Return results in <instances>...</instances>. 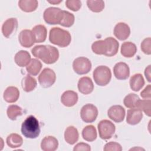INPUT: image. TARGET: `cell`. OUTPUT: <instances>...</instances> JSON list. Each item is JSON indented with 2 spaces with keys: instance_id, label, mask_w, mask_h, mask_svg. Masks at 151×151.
Instances as JSON below:
<instances>
[{
  "instance_id": "1",
  "label": "cell",
  "mask_w": 151,
  "mask_h": 151,
  "mask_svg": "<svg viewBox=\"0 0 151 151\" xmlns=\"http://www.w3.org/2000/svg\"><path fill=\"white\" fill-rule=\"evenodd\" d=\"M49 40L54 45L60 47H65L70 44L71 37L68 31L59 27H54L50 31Z\"/></svg>"
},
{
  "instance_id": "2",
  "label": "cell",
  "mask_w": 151,
  "mask_h": 151,
  "mask_svg": "<svg viewBox=\"0 0 151 151\" xmlns=\"http://www.w3.org/2000/svg\"><path fill=\"white\" fill-rule=\"evenodd\" d=\"M40 132L39 122L32 115L27 117L22 123L21 133L26 138L35 139L40 135Z\"/></svg>"
},
{
  "instance_id": "3",
  "label": "cell",
  "mask_w": 151,
  "mask_h": 151,
  "mask_svg": "<svg viewBox=\"0 0 151 151\" xmlns=\"http://www.w3.org/2000/svg\"><path fill=\"white\" fill-rule=\"evenodd\" d=\"M95 83L100 86H105L109 83L111 78L110 69L105 65L96 67L93 73Z\"/></svg>"
},
{
  "instance_id": "4",
  "label": "cell",
  "mask_w": 151,
  "mask_h": 151,
  "mask_svg": "<svg viewBox=\"0 0 151 151\" xmlns=\"http://www.w3.org/2000/svg\"><path fill=\"white\" fill-rule=\"evenodd\" d=\"M63 15V10L59 8L49 7L43 14V18L45 22L50 25L60 24Z\"/></svg>"
},
{
  "instance_id": "5",
  "label": "cell",
  "mask_w": 151,
  "mask_h": 151,
  "mask_svg": "<svg viewBox=\"0 0 151 151\" xmlns=\"http://www.w3.org/2000/svg\"><path fill=\"white\" fill-rule=\"evenodd\" d=\"M97 127L100 138L104 140L110 139L116 130L115 125L108 120H101L99 123Z\"/></svg>"
},
{
  "instance_id": "6",
  "label": "cell",
  "mask_w": 151,
  "mask_h": 151,
  "mask_svg": "<svg viewBox=\"0 0 151 151\" xmlns=\"http://www.w3.org/2000/svg\"><path fill=\"white\" fill-rule=\"evenodd\" d=\"M73 68L77 74L80 75L86 74L91 70V63L87 58L80 57L74 60Z\"/></svg>"
},
{
  "instance_id": "7",
  "label": "cell",
  "mask_w": 151,
  "mask_h": 151,
  "mask_svg": "<svg viewBox=\"0 0 151 151\" xmlns=\"http://www.w3.org/2000/svg\"><path fill=\"white\" fill-rule=\"evenodd\" d=\"M56 76L55 72L51 68H44L38 76V82L43 88H48L55 82Z\"/></svg>"
},
{
  "instance_id": "8",
  "label": "cell",
  "mask_w": 151,
  "mask_h": 151,
  "mask_svg": "<svg viewBox=\"0 0 151 151\" xmlns=\"http://www.w3.org/2000/svg\"><path fill=\"white\" fill-rule=\"evenodd\" d=\"M97 116V108L92 104H86L81 109L80 116L83 121L85 123H92L94 122Z\"/></svg>"
},
{
  "instance_id": "9",
  "label": "cell",
  "mask_w": 151,
  "mask_h": 151,
  "mask_svg": "<svg viewBox=\"0 0 151 151\" xmlns=\"http://www.w3.org/2000/svg\"><path fill=\"white\" fill-rule=\"evenodd\" d=\"M109 117L116 123L122 122L125 117V110L120 105H114L110 107L107 111Z\"/></svg>"
},
{
  "instance_id": "10",
  "label": "cell",
  "mask_w": 151,
  "mask_h": 151,
  "mask_svg": "<svg viewBox=\"0 0 151 151\" xmlns=\"http://www.w3.org/2000/svg\"><path fill=\"white\" fill-rule=\"evenodd\" d=\"M18 40L20 44L25 48L32 47L35 42L34 35L32 31L29 29L21 31L18 35Z\"/></svg>"
},
{
  "instance_id": "11",
  "label": "cell",
  "mask_w": 151,
  "mask_h": 151,
  "mask_svg": "<svg viewBox=\"0 0 151 151\" xmlns=\"http://www.w3.org/2000/svg\"><path fill=\"white\" fill-rule=\"evenodd\" d=\"M113 73L117 79L124 80L129 77L130 69L127 64L123 62H119L116 63L114 66Z\"/></svg>"
},
{
  "instance_id": "12",
  "label": "cell",
  "mask_w": 151,
  "mask_h": 151,
  "mask_svg": "<svg viewBox=\"0 0 151 151\" xmlns=\"http://www.w3.org/2000/svg\"><path fill=\"white\" fill-rule=\"evenodd\" d=\"M114 35L120 41L126 40L130 35V29L129 26L124 22L117 23L114 28Z\"/></svg>"
},
{
  "instance_id": "13",
  "label": "cell",
  "mask_w": 151,
  "mask_h": 151,
  "mask_svg": "<svg viewBox=\"0 0 151 151\" xmlns=\"http://www.w3.org/2000/svg\"><path fill=\"white\" fill-rule=\"evenodd\" d=\"M18 21L15 18H11L6 19L2 26V32L6 38H9L17 30Z\"/></svg>"
},
{
  "instance_id": "14",
  "label": "cell",
  "mask_w": 151,
  "mask_h": 151,
  "mask_svg": "<svg viewBox=\"0 0 151 151\" xmlns=\"http://www.w3.org/2000/svg\"><path fill=\"white\" fill-rule=\"evenodd\" d=\"M78 89L83 94H88L94 90V84L91 79L88 77H83L78 80Z\"/></svg>"
},
{
  "instance_id": "15",
  "label": "cell",
  "mask_w": 151,
  "mask_h": 151,
  "mask_svg": "<svg viewBox=\"0 0 151 151\" xmlns=\"http://www.w3.org/2000/svg\"><path fill=\"white\" fill-rule=\"evenodd\" d=\"M78 99L77 93L72 90L64 91L61 97V103L63 105L68 107L74 106L77 103Z\"/></svg>"
},
{
  "instance_id": "16",
  "label": "cell",
  "mask_w": 151,
  "mask_h": 151,
  "mask_svg": "<svg viewBox=\"0 0 151 151\" xmlns=\"http://www.w3.org/2000/svg\"><path fill=\"white\" fill-rule=\"evenodd\" d=\"M142 111L137 108H132L127 110L126 122L131 125L138 124L142 119Z\"/></svg>"
},
{
  "instance_id": "17",
  "label": "cell",
  "mask_w": 151,
  "mask_h": 151,
  "mask_svg": "<svg viewBox=\"0 0 151 151\" xmlns=\"http://www.w3.org/2000/svg\"><path fill=\"white\" fill-rule=\"evenodd\" d=\"M58 146V140L51 136L45 137L41 143V148L44 151H54L57 150Z\"/></svg>"
},
{
  "instance_id": "18",
  "label": "cell",
  "mask_w": 151,
  "mask_h": 151,
  "mask_svg": "<svg viewBox=\"0 0 151 151\" xmlns=\"http://www.w3.org/2000/svg\"><path fill=\"white\" fill-rule=\"evenodd\" d=\"M19 96V90L14 86H9L7 87L3 95L4 99L8 103H15L16 102Z\"/></svg>"
},
{
  "instance_id": "19",
  "label": "cell",
  "mask_w": 151,
  "mask_h": 151,
  "mask_svg": "<svg viewBox=\"0 0 151 151\" xmlns=\"http://www.w3.org/2000/svg\"><path fill=\"white\" fill-rule=\"evenodd\" d=\"M31 52L34 57L41 59L44 63L48 57L49 48L48 45H39L35 46L31 50Z\"/></svg>"
},
{
  "instance_id": "20",
  "label": "cell",
  "mask_w": 151,
  "mask_h": 151,
  "mask_svg": "<svg viewBox=\"0 0 151 151\" xmlns=\"http://www.w3.org/2000/svg\"><path fill=\"white\" fill-rule=\"evenodd\" d=\"M79 134L77 129L73 126H68L64 132V139L67 143L70 145H74L77 142Z\"/></svg>"
},
{
  "instance_id": "21",
  "label": "cell",
  "mask_w": 151,
  "mask_h": 151,
  "mask_svg": "<svg viewBox=\"0 0 151 151\" xmlns=\"http://www.w3.org/2000/svg\"><path fill=\"white\" fill-rule=\"evenodd\" d=\"M15 62L19 67L27 66L31 61V55L29 53L24 50L18 51L15 55Z\"/></svg>"
},
{
  "instance_id": "22",
  "label": "cell",
  "mask_w": 151,
  "mask_h": 151,
  "mask_svg": "<svg viewBox=\"0 0 151 151\" xmlns=\"http://www.w3.org/2000/svg\"><path fill=\"white\" fill-rule=\"evenodd\" d=\"M32 31L34 35L35 42L40 43L44 42L47 38V30L43 25H37L33 27Z\"/></svg>"
},
{
  "instance_id": "23",
  "label": "cell",
  "mask_w": 151,
  "mask_h": 151,
  "mask_svg": "<svg viewBox=\"0 0 151 151\" xmlns=\"http://www.w3.org/2000/svg\"><path fill=\"white\" fill-rule=\"evenodd\" d=\"M120 51L123 56L127 58H130L135 55L137 51V47L134 43L127 41L122 44Z\"/></svg>"
},
{
  "instance_id": "24",
  "label": "cell",
  "mask_w": 151,
  "mask_h": 151,
  "mask_svg": "<svg viewBox=\"0 0 151 151\" xmlns=\"http://www.w3.org/2000/svg\"><path fill=\"white\" fill-rule=\"evenodd\" d=\"M129 84L132 90L138 91L145 85V80L141 74H135L130 77Z\"/></svg>"
},
{
  "instance_id": "25",
  "label": "cell",
  "mask_w": 151,
  "mask_h": 151,
  "mask_svg": "<svg viewBox=\"0 0 151 151\" xmlns=\"http://www.w3.org/2000/svg\"><path fill=\"white\" fill-rule=\"evenodd\" d=\"M107 45V51L106 54V56L112 57L115 55L119 50V44L118 41L113 37H107L105 39Z\"/></svg>"
},
{
  "instance_id": "26",
  "label": "cell",
  "mask_w": 151,
  "mask_h": 151,
  "mask_svg": "<svg viewBox=\"0 0 151 151\" xmlns=\"http://www.w3.org/2000/svg\"><path fill=\"white\" fill-rule=\"evenodd\" d=\"M38 2L37 0H20L18 6L20 9L25 12L34 11L38 7Z\"/></svg>"
},
{
  "instance_id": "27",
  "label": "cell",
  "mask_w": 151,
  "mask_h": 151,
  "mask_svg": "<svg viewBox=\"0 0 151 151\" xmlns=\"http://www.w3.org/2000/svg\"><path fill=\"white\" fill-rule=\"evenodd\" d=\"M97 136L96 129L93 125H88L82 130V137L86 141L93 142L96 139Z\"/></svg>"
},
{
  "instance_id": "28",
  "label": "cell",
  "mask_w": 151,
  "mask_h": 151,
  "mask_svg": "<svg viewBox=\"0 0 151 151\" xmlns=\"http://www.w3.org/2000/svg\"><path fill=\"white\" fill-rule=\"evenodd\" d=\"M42 68V64L40 61L36 58L31 60L29 63L26 66L27 72L31 76H36Z\"/></svg>"
},
{
  "instance_id": "29",
  "label": "cell",
  "mask_w": 151,
  "mask_h": 151,
  "mask_svg": "<svg viewBox=\"0 0 151 151\" xmlns=\"http://www.w3.org/2000/svg\"><path fill=\"white\" fill-rule=\"evenodd\" d=\"M37 84L35 78L30 75H27L24 77L21 81V85L23 90L26 92H30L35 89Z\"/></svg>"
},
{
  "instance_id": "30",
  "label": "cell",
  "mask_w": 151,
  "mask_h": 151,
  "mask_svg": "<svg viewBox=\"0 0 151 151\" xmlns=\"http://www.w3.org/2000/svg\"><path fill=\"white\" fill-rule=\"evenodd\" d=\"M6 144L11 148L19 147L23 143L22 137L17 133H11L6 137Z\"/></svg>"
},
{
  "instance_id": "31",
  "label": "cell",
  "mask_w": 151,
  "mask_h": 151,
  "mask_svg": "<svg viewBox=\"0 0 151 151\" xmlns=\"http://www.w3.org/2000/svg\"><path fill=\"white\" fill-rule=\"evenodd\" d=\"M91 50L96 54L105 55L107 51V45L106 40H98L94 42L91 45Z\"/></svg>"
},
{
  "instance_id": "32",
  "label": "cell",
  "mask_w": 151,
  "mask_h": 151,
  "mask_svg": "<svg viewBox=\"0 0 151 151\" xmlns=\"http://www.w3.org/2000/svg\"><path fill=\"white\" fill-rule=\"evenodd\" d=\"M6 114L9 119L15 120L18 116L22 114V109L17 105H10L8 107Z\"/></svg>"
},
{
  "instance_id": "33",
  "label": "cell",
  "mask_w": 151,
  "mask_h": 151,
  "mask_svg": "<svg viewBox=\"0 0 151 151\" xmlns=\"http://www.w3.org/2000/svg\"><path fill=\"white\" fill-rule=\"evenodd\" d=\"M139 99V96L136 94L130 93L124 97L123 103L127 108H136L137 103Z\"/></svg>"
},
{
  "instance_id": "34",
  "label": "cell",
  "mask_w": 151,
  "mask_h": 151,
  "mask_svg": "<svg viewBox=\"0 0 151 151\" xmlns=\"http://www.w3.org/2000/svg\"><path fill=\"white\" fill-rule=\"evenodd\" d=\"M49 48V55L47 59L44 63L47 64H51L55 63L59 58V52L57 48L55 47L48 45Z\"/></svg>"
},
{
  "instance_id": "35",
  "label": "cell",
  "mask_w": 151,
  "mask_h": 151,
  "mask_svg": "<svg viewBox=\"0 0 151 151\" xmlns=\"http://www.w3.org/2000/svg\"><path fill=\"white\" fill-rule=\"evenodd\" d=\"M150 104H151L150 99H146V100L139 99L137 103L136 108L140 109L142 111H143L147 116L150 117L151 115Z\"/></svg>"
},
{
  "instance_id": "36",
  "label": "cell",
  "mask_w": 151,
  "mask_h": 151,
  "mask_svg": "<svg viewBox=\"0 0 151 151\" xmlns=\"http://www.w3.org/2000/svg\"><path fill=\"white\" fill-rule=\"evenodd\" d=\"M88 8L94 12H100L104 8V2L103 1H87Z\"/></svg>"
},
{
  "instance_id": "37",
  "label": "cell",
  "mask_w": 151,
  "mask_h": 151,
  "mask_svg": "<svg viewBox=\"0 0 151 151\" xmlns=\"http://www.w3.org/2000/svg\"><path fill=\"white\" fill-rule=\"evenodd\" d=\"M74 15L67 11H63V15L60 25L65 27H70L74 22Z\"/></svg>"
},
{
  "instance_id": "38",
  "label": "cell",
  "mask_w": 151,
  "mask_h": 151,
  "mask_svg": "<svg viewBox=\"0 0 151 151\" xmlns=\"http://www.w3.org/2000/svg\"><path fill=\"white\" fill-rule=\"evenodd\" d=\"M65 6L73 11H77L81 7V2L78 0H67L65 1Z\"/></svg>"
},
{
  "instance_id": "39",
  "label": "cell",
  "mask_w": 151,
  "mask_h": 151,
  "mask_svg": "<svg viewBox=\"0 0 151 151\" xmlns=\"http://www.w3.org/2000/svg\"><path fill=\"white\" fill-rule=\"evenodd\" d=\"M151 39L150 37L146 38L143 40L141 43L140 47L142 51L147 55H150L151 54Z\"/></svg>"
},
{
  "instance_id": "40",
  "label": "cell",
  "mask_w": 151,
  "mask_h": 151,
  "mask_svg": "<svg viewBox=\"0 0 151 151\" xmlns=\"http://www.w3.org/2000/svg\"><path fill=\"white\" fill-rule=\"evenodd\" d=\"M103 150L104 151H121L122 150V147L119 143L110 142L104 145Z\"/></svg>"
},
{
  "instance_id": "41",
  "label": "cell",
  "mask_w": 151,
  "mask_h": 151,
  "mask_svg": "<svg viewBox=\"0 0 151 151\" xmlns=\"http://www.w3.org/2000/svg\"><path fill=\"white\" fill-rule=\"evenodd\" d=\"M74 151H90L91 150V147L90 146L85 143L83 142H80L77 143L73 148Z\"/></svg>"
},
{
  "instance_id": "42",
  "label": "cell",
  "mask_w": 151,
  "mask_h": 151,
  "mask_svg": "<svg viewBox=\"0 0 151 151\" xmlns=\"http://www.w3.org/2000/svg\"><path fill=\"white\" fill-rule=\"evenodd\" d=\"M151 86L150 84L147 85L144 90L140 93V96L143 99H150L151 98Z\"/></svg>"
},
{
  "instance_id": "43",
  "label": "cell",
  "mask_w": 151,
  "mask_h": 151,
  "mask_svg": "<svg viewBox=\"0 0 151 151\" xmlns=\"http://www.w3.org/2000/svg\"><path fill=\"white\" fill-rule=\"evenodd\" d=\"M145 75L147 80L150 82V65H149L145 70Z\"/></svg>"
},
{
  "instance_id": "44",
  "label": "cell",
  "mask_w": 151,
  "mask_h": 151,
  "mask_svg": "<svg viewBox=\"0 0 151 151\" xmlns=\"http://www.w3.org/2000/svg\"><path fill=\"white\" fill-rule=\"evenodd\" d=\"M48 2L49 3H50V4L56 5V4H60V2H62V0H61V1H48Z\"/></svg>"
}]
</instances>
